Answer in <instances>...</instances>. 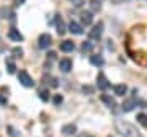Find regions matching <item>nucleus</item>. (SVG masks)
Instances as JSON below:
<instances>
[{
	"label": "nucleus",
	"instance_id": "1",
	"mask_svg": "<svg viewBox=\"0 0 147 137\" xmlns=\"http://www.w3.org/2000/svg\"><path fill=\"white\" fill-rule=\"evenodd\" d=\"M115 126H116L118 132H119L123 137H142L141 132L137 131L132 124H129L127 121H116Z\"/></svg>",
	"mask_w": 147,
	"mask_h": 137
},
{
	"label": "nucleus",
	"instance_id": "2",
	"mask_svg": "<svg viewBox=\"0 0 147 137\" xmlns=\"http://www.w3.org/2000/svg\"><path fill=\"white\" fill-rule=\"evenodd\" d=\"M18 80H20V83L23 87H26V88H33L34 87V82H33L31 75L28 74L26 70H20L18 72Z\"/></svg>",
	"mask_w": 147,
	"mask_h": 137
},
{
	"label": "nucleus",
	"instance_id": "3",
	"mask_svg": "<svg viewBox=\"0 0 147 137\" xmlns=\"http://www.w3.org/2000/svg\"><path fill=\"white\" fill-rule=\"evenodd\" d=\"M101 33H103V21H98V23L93 25V28L88 31V38L90 39H100Z\"/></svg>",
	"mask_w": 147,
	"mask_h": 137
},
{
	"label": "nucleus",
	"instance_id": "4",
	"mask_svg": "<svg viewBox=\"0 0 147 137\" xmlns=\"http://www.w3.org/2000/svg\"><path fill=\"white\" fill-rule=\"evenodd\" d=\"M96 87H98L100 90H103V91L111 87L110 82H108V79H106V75L103 74V72H100V74L96 75Z\"/></svg>",
	"mask_w": 147,
	"mask_h": 137
},
{
	"label": "nucleus",
	"instance_id": "5",
	"mask_svg": "<svg viewBox=\"0 0 147 137\" xmlns=\"http://www.w3.org/2000/svg\"><path fill=\"white\" fill-rule=\"evenodd\" d=\"M51 44H53V38H51V34H47V33L41 34V36H39V39H38V46H39L41 49L49 48Z\"/></svg>",
	"mask_w": 147,
	"mask_h": 137
},
{
	"label": "nucleus",
	"instance_id": "6",
	"mask_svg": "<svg viewBox=\"0 0 147 137\" xmlns=\"http://www.w3.org/2000/svg\"><path fill=\"white\" fill-rule=\"evenodd\" d=\"M69 31L72 33V34H84V28H82V25H79L77 21H70L69 23Z\"/></svg>",
	"mask_w": 147,
	"mask_h": 137
},
{
	"label": "nucleus",
	"instance_id": "7",
	"mask_svg": "<svg viewBox=\"0 0 147 137\" xmlns=\"http://www.w3.org/2000/svg\"><path fill=\"white\" fill-rule=\"evenodd\" d=\"M59 68L62 70L64 74L70 72V70H72V60H70V59H61V60H59Z\"/></svg>",
	"mask_w": 147,
	"mask_h": 137
},
{
	"label": "nucleus",
	"instance_id": "8",
	"mask_svg": "<svg viewBox=\"0 0 147 137\" xmlns=\"http://www.w3.org/2000/svg\"><path fill=\"white\" fill-rule=\"evenodd\" d=\"M134 108H136V100H134V98H129V100H126L121 105V109L124 111V113H129V111H132Z\"/></svg>",
	"mask_w": 147,
	"mask_h": 137
},
{
	"label": "nucleus",
	"instance_id": "9",
	"mask_svg": "<svg viewBox=\"0 0 147 137\" xmlns=\"http://www.w3.org/2000/svg\"><path fill=\"white\" fill-rule=\"evenodd\" d=\"M8 38H10L11 41H18V42L23 41V34H21L16 28H10V30H8Z\"/></svg>",
	"mask_w": 147,
	"mask_h": 137
},
{
	"label": "nucleus",
	"instance_id": "10",
	"mask_svg": "<svg viewBox=\"0 0 147 137\" xmlns=\"http://www.w3.org/2000/svg\"><path fill=\"white\" fill-rule=\"evenodd\" d=\"M80 20H82V25L88 26V25H92V21H93V13L92 11H84L80 15Z\"/></svg>",
	"mask_w": 147,
	"mask_h": 137
},
{
	"label": "nucleus",
	"instance_id": "11",
	"mask_svg": "<svg viewBox=\"0 0 147 137\" xmlns=\"http://www.w3.org/2000/svg\"><path fill=\"white\" fill-rule=\"evenodd\" d=\"M56 31H57V34L59 36H62V34H65V25H64V21H62V18L61 16H57L56 18Z\"/></svg>",
	"mask_w": 147,
	"mask_h": 137
},
{
	"label": "nucleus",
	"instance_id": "12",
	"mask_svg": "<svg viewBox=\"0 0 147 137\" xmlns=\"http://www.w3.org/2000/svg\"><path fill=\"white\" fill-rule=\"evenodd\" d=\"M74 49H75V44H74V41H69V39H65V41L61 42V51H64V52H72Z\"/></svg>",
	"mask_w": 147,
	"mask_h": 137
},
{
	"label": "nucleus",
	"instance_id": "13",
	"mask_svg": "<svg viewBox=\"0 0 147 137\" xmlns=\"http://www.w3.org/2000/svg\"><path fill=\"white\" fill-rule=\"evenodd\" d=\"M127 93V87L124 83H119V85H115V95L116 96H124Z\"/></svg>",
	"mask_w": 147,
	"mask_h": 137
},
{
	"label": "nucleus",
	"instance_id": "14",
	"mask_svg": "<svg viewBox=\"0 0 147 137\" xmlns=\"http://www.w3.org/2000/svg\"><path fill=\"white\" fill-rule=\"evenodd\" d=\"M75 132H77V126L75 124H65L62 127V134H65V136H72Z\"/></svg>",
	"mask_w": 147,
	"mask_h": 137
},
{
	"label": "nucleus",
	"instance_id": "15",
	"mask_svg": "<svg viewBox=\"0 0 147 137\" xmlns=\"http://www.w3.org/2000/svg\"><path fill=\"white\" fill-rule=\"evenodd\" d=\"M101 101L105 103L110 109H113V108H116V101L111 98V96H108V95H101Z\"/></svg>",
	"mask_w": 147,
	"mask_h": 137
},
{
	"label": "nucleus",
	"instance_id": "16",
	"mask_svg": "<svg viewBox=\"0 0 147 137\" xmlns=\"http://www.w3.org/2000/svg\"><path fill=\"white\" fill-rule=\"evenodd\" d=\"M5 65H7L8 74H15V72H16V65H15V62H13V59H11V57H8L5 60Z\"/></svg>",
	"mask_w": 147,
	"mask_h": 137
},
{
	"label": "nucleus",
	"instance_id": "17",
	"mask_svg": "<svg viewBox=\"0 0 147 137\" xmlns=\"http://www.w3.org/2000/svg\"><path fill=\"white\" fill-rule=\"evenodd\" d=\"M90 62L93 64V65H96V67H101L105 64V60H103L101 56H90Z\"/></svg>",
	"mask_w": 147,
	"mask_h": 137
},
{
	"label": "nucleus",
	"instance_id": "18",
	"mask_svg": "<svg viewBox=\"0 0 147 137\" xmlns=\"http://www.w3.org/2000/svg\"><path fill=\"white\" fill-rule=\"evenodd\" d=\"M90 10H92V13L93 11H100V8H101V3H100V0H90Z\"/></svg>",
	"mask_w": 147,
	"mask_h": 137
},
{
	"label": "nucleus",
	"instance_id": "19",
	"mask_svg": "<svg viewBox=\"0 0 147 137\" xmlns=\"http://www.w3.org/2000/svg\"><path fill=\"white\" fill-rule=\"evenodd\" d=\"M137 121H139V124H141V126L147 127V114L139 113V114H137Z\"/></svg>",
	"mask_w": 147,
	"mask_h": 137
},
{
	"label": "nucleus",
	"instance_id": "20",
	"mask_svg": "<svg viewBox=\"0 0 147 137\" xmlns=\"http://www.w3.org/2000/svg\"><path fill=\"white\" fill-rule=\"evenodd\" d=\"M92 49H93V42H92V41L82 42V51H84V52H90Z\"/></svg>",
	"mask_w": 147,
	"mask_h": 137
},
{
	"label": "nucleus",
	"instance_id": "21",
	"mask_svg": "<svg viewBox=\"0 0 147 137\" xmlns=\"http://www.w3.org/2000/svg\"><path fill=\"white\" fill-rule=\"evenodd\" d=\"M38 95H39V98H41L42 101H49V91H47V90H39Z\"/></svg>",
	"mask_w": 147,
	"mask_h": 137
},
{
	"label": "nucleus",
	"instance_id": "22",
	"mask_svg": "<svg viewBox=\"0 0 147 137\" xmlns=\"http://www.w3.org/2000/svg\"><path fill=\"white\" fill-rule=\"evenodd\" d=\"M82 91H84L85 95H92V93L95 91V88L90 87V85H84V87H82Z\"/></svg>",
	"mask_w": 147,
	"mask_h": 137
},
{
	"label": "nucleus",
	"instance_id": "23",
	"mask_svg": "<svg viewBox=\"0 0 147 137\" xmlns=\"http://www.w3.org/2000/svg\"><path fill=\"white\" fill-rule=\"evenodd\" d=\"M46 80H49V87H53V88H56L57 87V80L54 79V77H46Z\"/></svg>",
	"mask_w": 147,
	"mask_h": 137
},
{
	"label": "nucleus",
	"instance_id": "24",
	"mask_svg": "<svg viewBox=\"0 0 147 137\" xmlns=\"http://www.w3.org/2000/svg\"><path fill=\"white\" fill-rule=\"evenodd\" d=\"M69 2H70L74 7H77V8H79V7H82L85 3V0H69Z\"/></svg>",
	"mask_w": 147,
	"mask_h": 137
},
{
	"label": "nucleus",
	"instance_id": "25",
	"mask_svg": "<svg viewBox=\"0 0 147 137\" xmlns=\"http://www.w3.org/2000/svg\"><path fill=\"white\" fill-rule=\"evenodd\" d=\"M11 52L15 54L16 57H21V56H23V49H21V48H13V49H11Z\"/></svg>",
	"mask_w": 147,
	"mask_h": 137
},
{
	"label": "nucleus",
	"instance_id": "26",
	"mask_svg": "<svg viewBox=\"0 0 147 137\" xmlns=\"http://www.w3.org/2000/svg\"><path fill=\"white\" fill-rule=\"evenodd\" d=\"M54 105H56V106H57V105H61V103H62V96H61V95H56V96H54Z\"/></svg>",
	"mask_w": 147,
	"mask_h": 137
},
{
	"label": "nucleus",
	"instance_id": "27",
	"mask_svg": "<svg viewBox=\"0 0 147 137\" xmlns=\"http://www.w3.org/2000/svg\"><path fill=\"white\" fill-rule=\"evenodd\" d=\"M47 59H49V60H56V52H54V51L47 52Z\"/></svg>",
	"mask_w": 147,
	"mask_h": 137
},
{
	"label": "nucleus",
	"instance_id": "28",
	"mask_svg": "<svg viewBox=\"0 0 147 137\" xmlns=\"http://www.w3.org/2000/svg\"><path fill=\"white\" fill-rule=\"evenodd\" d=\"M0 105H7V98L0 95Z\"/></svg>",
	"mask_w": 147,
	"mask_h": 137
},
{
	"label": "nucleus",
	"instance_id": "29",
	"mask_svg": "<svg viewBox=\"0 0 147 137\" xmlns=\"http://www.w3.org/2000/svg\"><path fill=\"white\" fill-rule=\"evenodd\" d=\"M23 2H25V0H15V5H21Z\"/></svg>",
	"mask_w": 147,
	"mask_h": 137
},
{
	"label": "nucleus",
	"instance_id": "30",
	"mask_svg": "<svg viewBox=\"0 0 147 137\" xmlns=\"http://www.w3.org/2000/svg\"><path fill=\"white\" fill-rule=\"evenodd\" d=\"M108 137H111V136H108Z\"/></svg>",
	"mask_w": 147,
	"mask_h": 137
}]
</instances>
